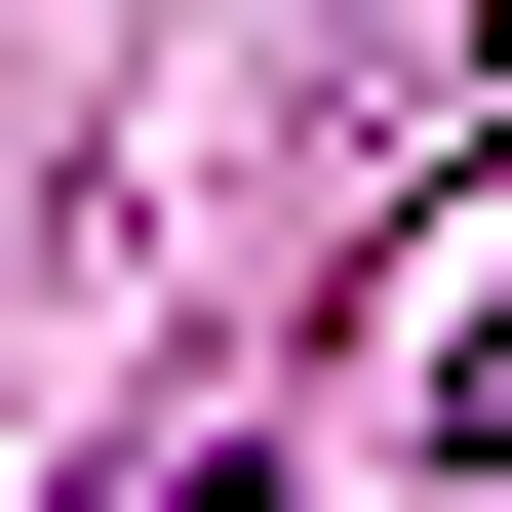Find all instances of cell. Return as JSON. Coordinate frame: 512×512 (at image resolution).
<instances>
[{
  "mask_svg": "<svg viewBox=\"0 0 512 512\" xmlns=\"http://www.w3.org/2000/svg\"><path fill=\"white\" fill-rule=\"evenodd\" d=\"M434 473L512 512V276H473V316H434Z\"/></svg>",
  "mask_w": 512,
  "mask_h": 512,
  "instance_id": "cell-1",
  "label": "cell"
}]
</instances>
